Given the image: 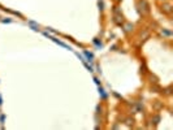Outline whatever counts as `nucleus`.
Here are the masks:
<instances>
[{
    "label": "nucleus",
    "mask_w": 173,
    "mask_h": 130,
    "mask_svg": "<svg viewBox=\"0 0 173 130\" xmlns=\"http://www.w3.org/2000/svg\"><path fill=\"white\" fill-rule=\"evenodd\" d=\"M130 28H133L132 25H126V31H130Z\"/></svg>",
    "instance_id": "1"
}]
</instances>
